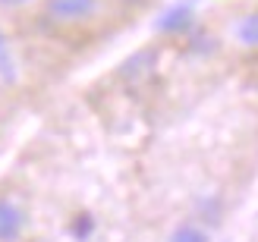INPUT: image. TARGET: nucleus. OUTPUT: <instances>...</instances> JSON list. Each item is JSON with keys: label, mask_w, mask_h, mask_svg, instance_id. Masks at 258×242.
Here are the masks:
<instances>
[{"label": "nucleus", "mask_w": 258, "mask_h": 242, "mask_svg": "<svg viewBox=\"0 0 258 242\" xmlns=\"http://www.w3.org/2000/svg\"><path fill=\"white\" fill-rule=\"evenodd\" d=\"M32 230V208L25 192L0 183V242H25Z\"/></svg>", "instance_id": "2"}, {"label": "nucleus", "mask_w": 258, "mask_h": 242, "mask_svg": "<svg viewBox=\"0 0 258 242\" xmlns=\"http://www.w3.org/2000/svg\"><path fill=\"white\" fill-rule=\"evenodd\" d=\"M38 7V0H0V16L7 19H29Z\"/></svg>", "instance_id": "4"}, {"label": "nucleus", "mask_w": 258, "mask_h": 242, "mask_svg": "<svg viewBox=\"0 0 258 242\" xmlns=\"http://www.w3.org/2000/svg\"><path fill=\"white\" fill-rule=\"evenodd\" d=\"M117 0H38L32 25L54 41H92L113 19Z\"/></svg>", "instance_id": "1"}, {"label": "nucleus", "mask_w": 258, "mask_h": 242, "mask_svg": "<svg viewBox=\"0 0 258 242\" xmlns=\"http://www.w3.org/2000/svg\"><path fill=\"white\" fill-rule=\"evenodd\" d=\"M230 44L242 54H258V4L239 10L230 22Z\"/></svg>", "instance_id": "3"}]
</instances>
